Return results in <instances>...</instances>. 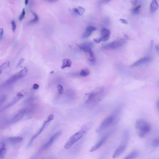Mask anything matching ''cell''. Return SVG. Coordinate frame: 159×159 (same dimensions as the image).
Returning <instances> with one entry per match:
<instances>
[{
	"instance_id": "obj_24",
	"label": "cell",
	"mask_w": 159,
	"mask_h": 159,
	"mask_svg": "<svg viewBox=\"0 0 159 159\" xmlns=\"http://www.w3.org/2000/svg\"><path fill=\"white\" fill-rule=\"evenodd\" d=\"M79 73H80V77H86L90 74V71L88 69L84 68Z\"/></svg>"
},
{
	"instance_id": "obj_17",
	"label": "cell",
	"mask_w": 159,
	"mask_h": 159,
	"mask_svg": "<svg viewBox=\"0 0 159 159\" xmlns=\"http://www.w3.org/2000/svg\"><path fill=\"white\" fill-rule=\"evenodd\" d=\"M83 141L84 140H82V139H81L80 140L78 141V142H77V143L74 146V147H73V149H71V155H73V156L76 155V154H77V153L79 152V151L80 150V149L81 148L82 144H83Z\"/></svg>"
},
{
	"instance_id": "obj_16",
	"label": "cell",
	"mask_w": 159,
	"mask_h": 159,
	"mask_svg": "<svg viewBox=\"0 0 159 159\" xmlns=\"http://www.w3.org/2000/svg\"><path fill=\"white\" fill-rule=\"evenodd\" d=\"M95 30H96V28L93 26H89L87 28L86 31L82 35V39H86V38L89 37V36H90L93 32L95 31Z\"/></svg>"
},
{
	"instance_id": "obj_1",
	"label": "cell",
	"mask_w": 159,
	"mask_h": 159,
	"mask_svg": "<svg viewBox=\"0 0 159 159\" xmlns=\"http://www.w3.org/2000/svg\"><path fill=\"white\" fill-rule=\"evenodd\" d=\"M106 95V90L104 87H99L89 93L85 102L86 106L89 108L93 107L100 102Z\"/></svg>"
},
{
	"instance_id": "obj_7",
	"label": "cell",
	"mask_w": 159,
	"mask_h": 159,
	"mask_svg": "<svg viewBox=\"0 0 159 159\" xmlns=\"http://www.w3.org/2000/svg\"><path fill=\"white\" fill-rule=\"evenodd\" d=\"M93 46V44L91 43H86L78 45L79 48L86 53L87 60L91 64L95 63L96 62V57L94 52L91 49Z\"/></svg>"
},
{
	"instance_id": "obj_28",
	"label": "cell",
	"mask_w": 159,
	"mask_h": 159,
	"mask_svg": "<svg viewBox=\"0 0 159 159\" xmlns=\"http://www.w3.org/2000/svg\"><path fill=\"white\" fill-rule=\"evenodd\" d=\"M140 8H141V5H138V6H137L135 8H133V10H132V12L134 14H138V13L140 12Z\"/></svg>"
},
{
	"instance_id": "obj_23",
	"label": "cell",
	"mask_w": 159,
	"mask_h": 159,
	"mask_svg": "<svg viewBox=\"0 0 159 159\" xmlns=\"http://www.w3.org/2000/svg\"><path fill=\"white\" fill-rule=\"evenodd\" d=\"M73 11L76 14L81 16L83 15L84 13L86 11V10L82 7H77V8H74Z\"/></svg>"
},
{
	"instance_id": "obj_38",
	"label": "cell",
	"mask_w": 159,
	"mask_h": 159,
	"mask_svg": "<svg viewBox=\"0 0 159 159\" xmlns=\"http://www.w3.org/2000/svg\"><path fill=\"white\" fill-rule=\"evenodd\" d=\"M138 0H132L131 1V3L132 5H136L138 4Z\"/></svg>"
},
{
	"instance_id": "obj_5",
	"label": "cell",
	"mask_w": 159,
	"mask_h": 159,
	"mask_svg": "<svg viewBox=\"0 0 159 159\" xmlns=\"http://www.w3.org/2000/svg\"><path fill=\"white\" fill-rule=\"evenodd\" d=\"M130 134L129 130H125L124 132L122 140L121 141L120 145L115 150L113 155V159H116L120 156L126 150L129 140Z\"/></svg>"
},
{
	"instance_id": "obj_31",
	"label": "cell",
	"mask_w": 159,
	"mask_h": 159,
	"mask_svg": "<svg viewBox=\"0 0 159 159\" xmlns=\"http://www.w3.org/2000/svg\"><path fill=\"white\" fill-rule=\"evenodd\" d=\"M69 76L72 77H80V73L78 72H74V73H71L69 74Z\"/></svg>"
},
{
	"instance_id": "obj_6",
	"label": "cell",
	"mask_w": 159,
	"mask_h": 159,
	"mask_svg": "<svg viewBox=\"0 0 159 159\" xmlns=\"http://www.w3.org/2000/svg\"><path fill=\"white\" fill-rule=\"evenodd\" d=\"M136 129L138 130V136L140 138H143L151 130V126L146 120L139 119L135 123Z\"/></svg>"
},
{
	"instance_id": "obj_8",
	"label": "cell",
	"mask_w": 159,
	"mask_h": 159,
	"mask_svg": "<svg viewBox=\"0 0 159 159\" xmlns=\"http://www.w3.org/2000/svg\"><path fill=\"white\" fill-rule=\"evenodd\" d=\"M61 134H62V131H59L53 135L49 139V140L45 144L43 145V146L38 150V151L32 157L31 159H36L37 157L39 156V155L41 154L44 151L49 149L53 145L54 143L55 142V141L59 137Z\"/></svg>"
},
{
	"instance_id": "obj_20",
	"label": "cell",
	"mask_w": 159,
	"mask_h": 159,
	"mask_svg": "<svg viewBox=\"0 0 159 159\" xmlns=\"http://www.w3.org/2000/svg\"><path fill=\"white\" fill-rule=\"evenodd\" d=\"M71 65H72V62L70 59H63L61 68L62 69H65V68H67V67H71Z\"/></svg>"
},
{
	"instance_id": "obj_37",
	"label": "cell",
	"mask_w": 159,
	"mask_h": 159,
	"mask_svg": "<svg viewBox=\"0 0 159 159\" xmlns=\"http://www.w3.org/2000/svg\"><path fill=\"white\" fill-rule=\"evenodd\" d=\"M120 21L122 23L124 24H126V25H127V24H128V21L126 20L125 19H120Z\"/></svg>"
},
{
	"instance_id": "obj_10",
	"label": "cell",
	"mask_w": 159,
	"mask_h": 159,
	"mask_svg": "<svg viewBox=\"0 0 159 159\" xmlns=\"http://www.w3.org/2000/svg\"><path fill=\"white\" fill-rule=\"evenodd\" d=\"M114 131H115L114 129L112 130L111 131H109L107 133L104 134V136L102 137V138L100 139L96 144H95L93 146L91 147L90 152H94V151L97 150V149H99L100 147L102 146L105 143L106 141H107V140L109 138V137L113 134Z\"/></svg>"
},
{
	"instance_id": "obj_11",
	"label": "cell",
	"mask_w": 159,
	"mask_h": 159,
	"mask_svg": "<svg viewBox=\"0 0 159 159\" xmlns=\"http://www.w3.org/2000/svg\"><path fill=\"white\" fill-rule=\"evenodd\" d=\"M54 118V117L53 115H52V114H51V115H50V116H48V117L47 118L46 120L44 121V123H43V125H42V127H41L40 129H39V130L37 132V133L35 134L32 137L31 140H30L29 143V146H31V144H32L33 142L35 140L37 137H38V136H39L42 133L43 131L44 130L45 127H46L48 124L50 123V122H51V121L53 120Z\"/></svg>"
},
{
	"instance_id": "obj_36",
	"label": "cell",
	"mask_w": 159,
	"mask_h": 159,
	"mask_svg": "<svg viewBox=\"0 0 159 159\" xmlns=\"http://www.w3.org/2000/svg\"><path fill=\"white\" fill-rule=\"evenodd\" d=\"M40 86H39L37 84H34L33 86V89L34 90H37L39 89Z\"/></svg>"
},
{
	"instance_id": "obj_22",
	"label": "cell",
	"mask_w": 159,
	"mask_h": 159,
	"mask_svg": "<svg viewBox=\"0 0 159 159\" xmlns=\"http://www.w3.org/2000/svg\"><path fill=\"white\" fill-rule=\"evenodd\" d=\"M139 154V153L138 151L134 150V151L131 152L129 154H128L123 159H134L138 156Z\"/></svg>"
},
{
	"instance_id": "obj_25",
	"label": "cell",
	"mask_w": 159,
	"mask_h": 159,
	"mask_svg": "<svg viewBox=\"0 0 159 159\" xmlns=\"http://www.w3.org/2000/svg\"><path fill=\"white\" fill-rule=\"evenodd\" d=\"M10 66V61H7L3 63L1 65H0V74H1V73L3 72L5 68H7L9 67Z\"/></svg>"
},
{
	"instance_id": "obj_2",
	"label": "cell",
	"mask_w": 159,
	"mask_h": 159,
	"mask_svg": "<svg viewBox=\"0 0 159 159\" xmlns=\"http://www.w3.org/2000/svg\"><path fill=\"white\" fill-rule=\"evenodd\" d=\"M121 113V109L120 107H118L116 109L110 116L106 117L103 120L100 125L97 129V133L98 134H100L106 129L118 123L120 119Z\"/></svg>"
},
{
	"instance_id": "obj_3",
	"label": "cell",
	"mask_w": 159,
	"mask_h": 159,
	"mask_svg": "<svg viewBox=\"0 0 159 159\" xmlns=\"http://www.w3.org/2000/svg\"><path fill=\"white\" fill-rule=\"evenodd\" d=\"M93 123L92 122H89L84 124L81 127L80 131L73 134V136L70 137L68 141H67L64 145V149H69L71 147H73L76 143L83 138L84 134L93 127Z\"/></svg>"
},
{
	"instance_id": "obj_42",
	"label": "cell",
	"mask_w": 159,
	"mask_h": 159,
	"mask_svg": "<svg viewBox=\"0 0 159 159\" xmlns=\"http://www.w3.org/2000/svg\"><path fill=\"white\" fill-rule=\"evenodd\" d=\"M156 50H157V51H159V45H156Z\"/></svg>"
},
{
	"instance_id": "obj_43",
	"label": "cell",
	"mask_w": 159,
	"mask_h": 159,
	"mask_svg": "<svg viewBox=\"0 0 159 159\" xmlns=\"http://www.w3.org/2000/svg\"><path fill=\"white\" fill-rule=\"evenodd\" d=\"M28 3H29V0H25V5H27L28 4Z\"/></svg>"
},
{
	"instance_id": "obj_30",
	"label": "cell",
	"mask_w": 159,
	"mask_h": 159,
	"mask_svg": "<svg viewBox=\"0 0 159 159\" xmlns=\"http://www.w3.org/2000/svg\"><path fill=\"white\" fill-rule=\"evenodd\" d=\"M25 14H26V12H25V10L24 8L21 12V14L20 15V17H19V20L20 21H21L23 20V19L25 17Z\"/></svg>"
},
{
	"instance_id": "obj_19",
	"label": "cell",
	"mask_w": 159,
	"mask_h": 159,
	"mask_svg": "<svg viewBox=\"0 0 159 159\" xmlns=\"http://www.w3.org/2000/svg\"><path fill=\"white\" fill-rule=\"evenodd\" d=\"M8 140L12 144H17L21 142L23 140V138L21 137H10L8 138Z\"/></svg>"
},
{
	"instance_id": "obj_39",
	"label": "cell",
	"mask_w": 159,
	"mask_h": 159,
	"mask_svg": "<svg viewBox=\"0 0 159 159\" xmlns=\"http://www.w3.org/2000/svg\"><path fill=\"white\" fill-rule=\"evenodd\" d=\"M94 42L96 43H100L101 41V39L100 38H96V39H94L93 40Z\"/></svg>"
},
{
	"instance_id": "obj_21",
	"label": "cell",
	"mask_w": 159,
	"mask_h": 159,
	"mask_svg": "<svg viewBox=\"0 0 159 159\" xmlns=\"http://www.w3.org/2000/svg\"><path fill=\"white\" fill-rule=\"evenodd\" d=\"M6 153V145L3 142H0V159H3Z\"/></svg>"
},
{
	"instance_id": "obj_40",
	"label": "cell",
	"mask_w": 159,
	"mask_h": 159,
	"mask_svg": "<svg viewBox=\"0 0 159 159\" xmlns=\"http://www.w3.org/2000/svg\"><path fill=\"white\" fill-rule=\"evenodd\" d=\"M45 1L49 2V3H55L57 2L58 0H45Z\"/></svg>"
},
{
	"instance_id": "obj_29",
	"label": "cell",
	"mask_w": 159,
	"mask_h": 159,
	"mask_svg": "<svg viewBox=\"0 0 159 159\" xmlns=\"http://www.w3.org/2000/svg\"><path fill=\"white\" fill-rule=\"evenodd\" d=\"M159 145V139L158 138H156L152 142V146L154 147H158Z\"/></svg>"
},
{
	"instance_id": "obj_27",
	"label": "cell",
	"mask_w": 159,
	"mask_h": 159,
	"mask_svg": "<svg viewBox=\"0 0 159 159\" xmlns=\"http://www.w3.org/2000/svg\"><path fill=\"white\" fill-rule=\"evenodd\" d=\"M57 92L59 95H62L64 93V87L61 84H59L57 86Z\"/></svg>"
},
{
	"instance_id": "obj_13",
	"label": "cell",
	"mask_w": 159,
	"mask_h": 159,
	"mask_svg": "<svg viewBox=\"0 0 159 159\" xmlns=\"http://www.w3.org/2000/svg\"><path fill=\"white\" fill-rule=\"evenodd\" d=\"M153 60V58L151 56H145L140 58L138 60L136 61L135 63L132 64L131 67H138L139 66H142V65H145L149 63H151Z\"/></svg>"
},
{
	"instance_id": "obj_26",
	"label": "cell",
	"mask_w": 159,
	"mask_h": 159,
	"mask_svg": "<svg viewBox=\"0 0 159 159\" xmlns=\"http://www.w3.org/2000/svg\"><path fill=\"white\" fill-rule=\"evenodd\" d=\"M33 14L34 16V18L33 19H32V20L30 21L29 22V24H33L36 23H37L39 21V17H38L37 14H36L35 13H32Z\"/></svg>"
},
{
	"instance_id": "obj_9",
	"label": "cell",
	"mask_w": 159,
	"mask_h": 159,
	"mask_svg": "<svg viewBox=\"0 0 159 159\" xmlns=\"http://www.w3.org/2000/svg\"><path fill=\"white\" fill-rule=\"evenodd\" d=\"M127 39L128 37L125 36L124 38L117 39L116 40L112 41V43L104 45L102 48L104 50H116L122 47L125 45L127 43Z\"/></svg>"
},
{
	"instance_id": "obj_34",
	"label": "cell",
	"mask_w": 159,
	"mask_h": 159,
	"mask_svg": "<svg viewBox=\"0 0 159 159\" xmlns=\"http://www.w3.org/2000/svg\"><path fill=\"white\" fill-rule=\"evenodd\" d=\"M4 30L3 28H0V41L2 40L3 36Z\"/></svg>"
},
{
	"instance_id": "obj_41",
	"label": "cell",
	"mask_w": 159,
	"mask_h": 159,
	"mask_svg": "<svg viewBox=\"0 0 159 159\" xmlns=\"http://www.w3.org/2000/svg\"><path fill=\"white\" fill-rule=\"evenodd\" d=\"M111 0H102L101 2L104 3H109Z\"/></svg>"
},
{
	"instance_id": "obj_12",
	"label": "cell",
	"mask_w": 159,
	"mask_h": 159,
	"mask_svg": "<svg viewBox=\"0 0 159 159\" xmlns=\"http://www.w3.org/2000/svg\"><path fill=\"white\" fill-rule=\"evenodd\" d=\"M27 109H21L18 111L17 114L13 117V118H11L9 120L8 123L10 124H15L18 123V121L23 119L25 114L27 113Z\"/></svg>"
},
{
	"instance_id": "obj_32",
	"label": "cell",
	"mask_w": 159,
	"mask_h": 159,
	"mask_svg": "<svg viewBox=\"0 0 159 159\" xmlns=\"http://www.w3.org/2000/svg\"><path fill=\"white\" fill-rule=\"evenodd\" d=\"M11 25H12V30L13 32H15L16 31V29H17V24H16V22L14 21H11Z\"/></svg>"
},
{
	"instance_id": "obj_14",
	"label": "cell",
	"mask_w": 159,
	"mask_h": 159,
	"mask_svg": "<svg viewBox=\"0 0 159 159\" xmlns=\"http://www.w3.org/2000/svg\"><path fill=\"white\" fill-rule=\"evenodd\" d=\"M23 97H24V94L21 92H18L17 95L13 98L12 100H11L10 102L5 107V109H8V108L12 107L13 105H14L19 100H20L21 99H22Z\"/></svg>"
},
{
	"instance_id": "obj_15",
	"label": "cell",
	"mask_w": 159,
	"mask_h": 159,
	"mask_svg": "<svg viewBox=\"0 0 159 159\" xmlns=\"http://www.w3.org/2000/svg\"><path fill=\"white\" fill-rule=\"evenodd\" d=\"M111 32L107 28H103L102 29L101 32V41H106L109 39L110 36Z\"/></svg>"
},
{
	"instance_id": "obj_18",
	"label": "cell",
	"mask_w": 159,
	"mask_h": 159,
	"mask_svg": "<svg viewBox=\"0 0 159 159\" xmlns=\"http://www.w3.org/2000/svg\"><path fill=\"white\" fill-rule=\"evenodd\" d=\"M158 3L157 0H152L151 4L150 5V11L151 14H153L158 10Z\"/></svg>"
},
{
	"instance_id": "obj_35",
	"label": "cell",
	"mask_w": 159,
	"mask_h": 159,
	"mask_svg": "<svg viewBox=\"0 0 159 159\" xmlns=\"http://www.w3.org/2000/svg\"><path fill=\"white\" fill-rule=\"evenodd\" d=\"M24 58H21L20 59V60L19 61V62H18V64L17 66V68H18L19 67H20L21 65L23 64V63H24Z\"/></svg>"
},
{
	"instance_id": "obj_33",
	"label": "cell",
	"mask_w": 159,
	"mask_h": 159,
	"mask_svg": "<svg viewBox=\"0 0 159 159\" xmlns=\"http://www.w3.org/2000/svg\"><path fill=\"white\" fill-rule=\"evenodd\" d=\"M6 98H7V97H6V96H5V95L0 97V106L5 101Z\"/></svg>"
},
{
	"instance_id": "obj_4",
	"label": "cell",
	"mask_w": 159,
	"mask_h": 159,
	"mask_svg": "<svg viewBox=\"0 0 159 159\" xmlns=\"http://www.w3.org/2000/svg\"><path fill=\"white\" fill-rule=\"evenodd\" d=\"M28 71V68L26 67H24L20 72L11 76L10 77L8 78L7 80L5 81L0 85V90L8 88L16 83L19 79L25 77L27 74Z\"/></svg>"
}]
</instances>
